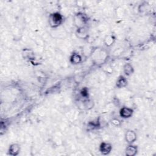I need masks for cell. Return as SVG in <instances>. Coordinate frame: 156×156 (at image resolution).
<instances>
[{
	"mask_svg": "<svg viewBox=\"0 0 156 156\" xmlns=\"http://www.w3.org/2000/svg\"><path fill=\"white\" fill-rule=\"evenodd\" d=\"M62 21V17L59 13H54L50 17V23L53 26H58Z\"/></svg>",
	"mask_w": 156,
	"mask_h": 156,
	"instance_id": "6da1fadb",
	"label": "cell"
},
{
	"mask_svg": "<svg viewBox=\"0 0 156 156\" xmlns=\"http://www.w3.org/2000/svg\"><path fill=\"white\" fill-rule=\"evenodd\" d=\"M120 114L121 116L124 117V118H129L132 115V110L129 108L124 107L121 110Z\"/></svg>",
	"mask_w": 156,
	"mask_h": 156,
	"instance_id": "7a4b0ae2",
	"label": "cell"
},
{
	"mask_svg": "<svg viewBox=\"0 0 156 156\" xmlns=\"http://www.w3.org/2000/svg\"><path fill=\"white\" fill-rule=\"evenodd\" d=\"M111 150V146L109 144L107 143H103L101 146V151L102 153L106 154H108L109 152Z\"/></svg>",
	"mask_w": 156,
	"mask_h": 156,
	"instance_id": "3957f363",
	"label": "cell"
},
{
	"mask_svg": "<svg viewBox=\"0 0 156 156\" xmlns=\"http://www.w3.org/2000/svg\"><path fill=\"white\" fill-rule=\"evenodd\" d=\"M135 138H136V135H135V134L133 131L130 130V131H128L127 132L126 140L129 143L133 142L135 140Z\"/></svg>",
	"mask_w": 156,
	"mask_h": 156,
	"instance_id": "277c9868",
	"label": "cell"
},
{
	"mask_svg": "<svg viewBox=\"0 0 156 156\" xmlns=\"http://www.w3.org/2000/svg\"><path fill=\"white\" fill-rule=\"evenodd\" d=\"M19 147L17 145H12L9 148V152L12 155H16L18 154V151H19Z\"/></svg>",
	"mask_w": 156,
	"mask_h": 156,
	"instance_id": "5b68a950",
	"label": "cell"
},
{
	"mask_svg": "<svg viewBox=\"0 0 156 156\" xmlns=\"http://www.w3.org/2000/svg\"><path fill=\"white\" fill-rule=\"evenodd\" d=\"M137 151V148L134 146H130L126 149V154L129 155H132L135 154Z\"/></svg>",
	"mask_w": 156,
	"mask_h": 156,
	"instance_id": "8992f818",
	"label": "cell"
},
{
	"mask_svg": "<svg viewBox=\"0 0 156 156\" xmlns=\"http://www.w3.org/2000/svg\"><path fill=\"white\" fill-rule=\"evenodd\" d=\"M72 62L75 63H78L80 62V57L78 54H74L71 58Z\"/></svg>",
	"mask_w": 156,
	"mask_h": 156,
	"instance_id": "52a82bcc",
	"label": "cell"
},
{
	"mask_svg": "<svg viewBox=\"0 0 156 156\" xmlns=\"http://www.w3.org/2000/svg\"><path fill=\"white\" fill-rule=\"evenodd\" d=\"M126 81L125 79H124L123 77H121L120 79H119L118 82H117V85L119 87H123L126 84Z\"/></svg>",
	"mask_w": 156,
	"mask_h": 156,
	"instance_id": "ba28073f",
	"label": "cell"
},
{
	"mask_svg": "<svg viewBox=\"0 0 156 156\" xmlns=\"http://www.w3.org/2000/svg\"><path fill=\"white\" fill-rule=\"evenodd\" d=\"M126 67H127V68H125L126 74V75H129V74H130L132 72V67L129 65H127Z\"/></svg>",
	"mask_w": 156,
	"mask_h": 156,
	"instance_id": "9c48e42d",
	"label": "cell"
}]
</instances>
